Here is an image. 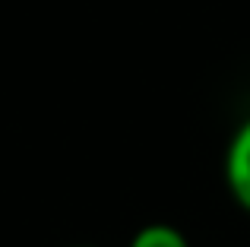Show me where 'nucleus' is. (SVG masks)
<instances>
[{"label":"nucleus","mask_w":250,"mask_h":247,"mask_svg":"<svg viewBox=\"0 0 250 247\" xmlns=\"http://www.w3.org/2000/svg\"><path fill=\"white\" fill-rule=\"evenodd\" d=\"M73 247H95V244H73Z\"/></svg>","instance_id":"3"},{"label":"nucleus","mask_w":250,"mask_h":247,"mask_svg":"<svg viewBox=\"0 0 250 247\" xmlns=\"http://www.w3.org/2000/svg\"><path fill=\"white\" fill-rule=\"evenodd\" d=\"M127 247H190V241L184 238L181 228L168 222H152V225H143L133 238H130Z\"/></svg>","instance_id":"2"},{"label":"nucleus","mask_w":250,"mask_h":247,"mask_svg":"<svg viewBox=\"0 0 250 247\" xmlns=\"http://www.w3.org/2000/svg\"><path fill=\"white\" fill-rule=\"evenodd\" d=\"M222 171H225V187L231 200L244 212H250V118L234 130L231 143L225 149Z\"/></svg>","instance_id":"1"}]
</instances>
